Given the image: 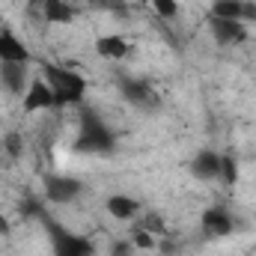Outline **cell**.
I'll list each match as a JSON object with an SVG mask.
<instances>
[{"instance_id":"obj_22","label":"cell","mask_w":256,"mask_h":256,"mask_svg":"<svg viewBox=\"0 0 256 256\" xmlns=\"http://www.w3.org/2000/svg\"><path fill=\"white\" fill-rule=\"evenodd\" d=\"M114 256H131V244L128 242H116L114 244Z\"/></svg>"},{"instance_id":"obj_15","label":"cell","mask_w":256,"mask_h":256,"mask_svg":"<svg viewBox=\"0 0 256 256\" xmlns=\"http://www.w3.org/2000/svg\"><path fill=\"white\" fill-rule=\"evenodd\" d=\"M45 18L51 24H68L72 21V9L66 0H45Z\"/></svg>"},{"instance_id":"obj_21","label":"cell","mask_w":256,"mask_h":256,"mask_svg":"<svg viewBox=\"0 0 256 256\" xmlns=\"http://www.w3.org/2000/svg\"><path fill=\"white\" fill-rule=\"evenodd\" d=\"M134 244L137 248H155V238H152V232L140 230V232H134Z\"/></svg>"},{"instance_id":"obj_16","label":"cell","mask_w":256,"mask_h":256,"mask_svg":"<svg viewBox=\"0 0 256 256\" xmlns=\"http://www.w3.org/2000/svg\"><path fill=\"white\" fill-rule=\"evenodd\" d=\"M220 179H224L226 185H236V182H238V164H236V158L220 155Z\"/></svg>"},{"instance_id":"obj_19","label":"cell","mask_w":256,"mask_h":256,"mask_svg":"<svg viewBox=\"0 0 256 256\" xmlns=\"http://www.w3.org/2000/svg\"><path fill=\"white\" fill-rule=\"evenodd\" d=\"M21 214H27V218H30V214L42 218V208H39V202H33L30 196H24V200H21Z\"/></svg>"},{"instance_id":"obj_5","label":"cell","mask_w":256,"mask_h":256,"mask_svg":"<svg viewBox=\"0 0 256 256\" xmlns=\"http://www.w3.org/2000/svg\"><path fill=\"white\" fill-rule=\"evenodd\" d=\"M200 224H202V232L212 236V238H224V236H230V232L236 230V220H232V214H230L224 206H212V208H206Z\"/></svg>"},{"instance_id":"obj_10","label":"cell","mask_w":256,"mask_h":256,"mask_svg":"<svg viewBox=\"0 0 256 256\" xmlns=\"http://www.w3.org/2000/svg\"><path fill=\"white\" fill-rule=\"evenodd\" d=\"M30 51L12 30H0V63H27Z\"/></svg>"},{"instance_id":"obj_3","label":"cell","mask_w":256,"mask_h":256,"mask_svg":"<svg viewBox=\"0 0 256 256\" xmlns=\"http://www.w3.org/2000/svg\"><path fill=\"white\" fill-rule=\"evenodd\" d=\"M48 226V236H51V248H54V256H92L96 248L90 238L84 236H74V232H66L63 226H54L51 220H45Z\"/></svg>"},{"instance_id":"obj_13","label":"cell","mask_w":256,"mask_h":256,"mask_svg":"<svg viewBox=\"0 0 256 256\" xmlns=\"http://www.w3.org/2000/svg\"><path fill=\"white\" fill-rule=\"evenodd\" d=\"M96 51L102 54V57H108V60H122L128 57V42L122 36H102L98 42H96Z\"/></svg>"},{"instance_id":"obj_8","label":"cell","mask_w":256,"mask_h":256,"mask_svg":"<svg viewBox=\"0 0 256 256\" xmlns=\"http://www.w3.org/2000/svg\"><path fill=\"white\" fill-rule=\"evenodd\" d=\"M212 15L214 18H232V21H256V3L250 0H214L212 6Z\"/></svg>"},{"instance_id":"obj_17","label":"cell","mask_w":256,"mask_h":256,"mask_svg":"<svg viewBox=\"0 0 256 256\" xmlns=\"http://www.w3.org/2000/svg\"><path fill=\"white\" fill-rule=\"evenodd\" d=\"M152 9H155L164 21H176V18H179V3H176V0H152Z\"/></svg>"},{"instance_id":"obj_1","label":"cell","mask_w":256,"mask_h":256,"mask_svg":"<svg viewBox=\"0 0 256 256\" xmlns=\"http://www.w3.org/2000/svg\"><path fill=\"white\" fill-rule=\"evenodd\" d=\"M42 80L51 86L54 92V108H68V104H80L84 102V92H86V80L57 63H45L42 66Z\"/></svg>"},{"instance_id":"obj_20","label":"cell","mask_w":256,"mask_h":256,"mask_svg":"<svg viewBox=\"0 0 256 256\" xmlns=\"http://www.w3.org/2000/svg\"><path fill=\"white\" fill-rule=\"evenodd\" d=\"M143 226H146V232H167V230H164V220H161V214H149Z\"/></svg>"},{"instance_id":"obj_7","label":"cell","mask_w":256,"mask_h":256,"mask_svg":"<svg viewBox=\"0 0 256 256\" xmlns=\"http://www.w3.org/2000/svg\"><path fill=\"white\" fill-rule=\"evenodd\" d=\"M120 92L126 96L131 104H137V108H155V104H158V96L152 92V86H149L146 80L122 78V80H120Z\"/></svg>"},{"instance_id":"obj_12","label":"cell","mask_w":256,"mask_h":256,"mask_svg":"<svg viewBox=\"0 0 256 256\" xmlns=\"http://www.w3.org/2000/svg\"><path fill=\"white\" fill-rule=\"evenodd\" d=\"M191 173L196 179H220V155L206 149L191 161Z\"/></svg>"},{"instance_id":"obj_4","label":"cell","mask_w":256,"mask_h":256,"mask_svg":"<svg viewBox=\"0 0 256 256\" xmlns=\"http://www.w3.org/2000/svg\"><path fill=\"white\" fill-rule=\"evenodd\" d=\"M208 27H212V36L218 45H242L248 39V27L242 21H232V18H208Z\"/></svg>"},{"instance_id":"obj_23","label":"cell","mask_w":256,"mask_h":256,"mask_svg":"<svg viewBox=\"0 0 256 256\" xmlns=\"http://www.w3.org/2000/svg\"><path fill=\"white\" fill-rule=\"evenodd\" d=\"M6 232H9V220L0 214V236H6Z\"/></svg>"},{"instance_id":"obj_2","label":"cell","mask_w":256,"mask_h":256,"mask_svg":"<svg viewBox=\"0 0 256 256\" xmlns=\"http://www.w3.org/2000/svg\"><path fill=\"white\" fill-rule=\"evenodd\" d=\"M114 146H116V140H114L110 128L96 116V110L80 108V134L74 140V149L86 152V155H110Z\"/></svg>"},{"instance_id":"obj_18","label":"cell","mask_w":256,"mask_h":256,"mask_svg":"<svg viewBox=\"0 0 256 256\" xmlns=\"http://www.w3.org/2000/svg\"><path fill=\"white\" fill-rule=\"evenodd\" d=\"M3 146H6V152H9L12 158H18V155H21V134H18V131H12V134H6V140H3Z\"/></svg>"},{"instance_id":"obj_9","label":"cell","mask_w":256,"mask_h":256,"mask_svg":"<svg viewBox=\"0 0 256 256\" xmlns=\"http://www.w3.org/2000/svg\"><path fill=\"white\" fill-rule=\"evenodd\" d=\"M54 108V92H51V86L39 78V80H33L30 86H27V92H24V110L27 114H36V110H51Z\"/></svg>"},{"instance_id":"obj_14","label":"cell","mask_w":256,"mask_h":256,"mask_svg":"<svg viewBox=\"0 0 256 256\" xmlns=\"http://www.w3.org/2000/svg\"><path fill=\"white\" fill-rule=\"evenodd\" d=\"M108 212H110L116 220H128V218L137 214V200H131L126 194H114V196L108 200Z\"/></svg>"},{"instance_id":"obj_6","label":"cell","mask_w":256,"mask_h":256,"mask_svg":"<svg viewBox=\"0 0 256 256\" xmlns=\"http://www.w3.org/2000/svg\"><path fill=\"white\" fill-rule=\"evenodd\" d=\"M80 191L84 185L72 176H45V196L54 202H72Z\"/></svg>"},{"instance_id":"obj_11","label":"cell","mask_w":256,"mask_h":256,"mask_svg":"<svg viewBox=\"0 0 256 256\" xmlns=\"http://www.w3.org/2000/svg\"><path fill=\"white\" fill-rule=\"evenodd\" d=\"M0 80L9 92H27V63H0Z\"/></svg>"}]
</instances>
